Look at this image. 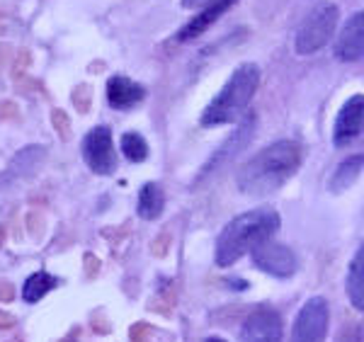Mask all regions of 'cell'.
Returning a JSON list of instances; mask_svg holds the SVG:
<instances>
[{
	"instance_id": "e0dca14e",
	"label": "cell",
	"mask_w": 364,
	"mask_h": 342,
	"mask_svg": "<svg viewBox=\"0 0 364 342\" xmlns=\"http://www.w3.org/2000/svg\"><path fill=\"white\" fill-rule=\"evenodd\" d=\"M44 156H46V151L42 146H29V149L20 151L13 158V163H10L8 178H25V175H32L34 170H37V165L44 161Z\"/></svg>"
},
{
	"instance_id": "cb8c5ba5",
	"label": "cell",
	"mask_w": 364,
	"mask_h": 342,
	"mask_svg": "<svg viewBox=\"0 0 364 342\" xmlns=\"http://www.w3.org/2000/svg\"><path fill=\"white\" fill-rule=\"evenodd\" d=\"M10 299H13V287L0 284V301H10Z\"/></svg>"
},
{
	"instance_id": "2e32d148",
	"label": "cell",
	"mask_w": 364,
	"mask_h": 342,
	"mask_svg": "<svg viewBox=\"0 0 364 342\" xmlns=\"http://www.w3.org/2000/svg\"><path fill=\"white\" fill-rule=\"evenodd\" d=\"M362 170H364V156H362V153H355V156L345 158V161L336 168V173H333L331 190L333 192L348 190V187L355 185V180L362 175Z\"/></svg>"
},
{
	"instance_id": "5bb4252c",
	"label": "cell",
	"mask_w": 364,
	"mask_h": 342,
	"mask_svg": "<svg viewBox=\"0 0 364 342\" xmlns=\"http://www.w3.org/2000/svg\"><path fill=\"white\" fill-rule=\"evenodd\" d=\"M345 289H348L350 304L357 311L364 314V243L357 247L355 257H352L348 267V279H345Z\"/></svg>"
},
{
	"instance_id": "8fae6325",
	"label": "cell",
	"mask_w": 364,
	"mask_h": 342,
	"mask_svg": "<svg viewBox=\"0 0 364 342\" xmlns=\"http://www.w3.org/2000/svg\"><path fill=\"white\" fill-rule=\"evenodd\" d=\"M252 129H255V117L248 114V117H245V122L240 124V127L231 134V137H228L226 144L221 146V149L209 158V163L204 165L202 178H204V175H209V173H214V170H219L221 165L231 161V158L236 156L240 149H245V144H248L250 137H252Z\"/></svg>"
},
{
	"instance_id": "603a6c76",
	"label": "cell",
	"mask_w": 364,
	"mask_h": 342,
	"mask_svg": "<svg viewBox=\"0 0 364 342\" xmlns=\"http://www.w3.org/2000/svg\"><path fill=\"white\" fill-rule=\"evenodd\" d=\"M207 3H211V0H182V8L195 10V8H204Z\"/></svg>"
},
{
	"instance_id": "6da1fadb",
	"label": "cell",
	"mask_w": 364,
	"mask_h": 342,
	"mask_svg": "<svg viewBox=\"0 0 364 342\" xmlns=\"http://www.w3.org/2000/svg\"><path fill=\"white\" fill-rule=\"evenodd\" d=\"M304 151L294 141H277L267 149L250 158L238 170L236 182L238 190L250 197H265L269 192H277L284 182L294 178V173L301 165Z\"/></svg>"
},
{
	"instance_id": "ffe728a7",
	"label": "cell",
	"mask_w": 364,
	"mask_h": 342,
	"mask_svg": "<svg viewBox=\"0 0 364 342\" xmlns=\"http://www.w3.org/2000/svg\"><path fill=\"white\" fill-rule=\"evenodd\" d=\"M151 333L149 323H136V326L132 328V342H146V335Z\"/></svg>"
},
{
	"instance_id": "4fadbf2b",
	"label": "cell",
	"mask_w": 364,
	"mask_h": 342,
	"mask_svg": "<svg viewBox=\"0 0 364 342\" xmlns=\"http://www.w3.org/2000/svg\"><path fill=\"white\" fill-rule=\"evenodd\" d=\"M236 3H238V0H211V3H207L202 8V13H197L185 27L180 29V32H178V41L197 39L199 34L207 32V29L214 25V22L219 20V17L224 15L228 8H233Z\"/></svg>"
},
{
	"instance_id": "4316f807",
	"label": "cell",
	"mask_w": 364,
	"mask_h": 342,
	"mask_svg": "<svg viewBox=\"0 0 364 342\" xmlns=\"http://www.w3.org/2000/svg\"><path fill=\"white\" fill-rule=\"evenodd\" d=\"M13 342H22V340H13Z\"/></svg>"
},
{
	"instance_id": "30bf717a",
	"label": "cell",
	"mask_w": 364,
	"mask_h": 342,
	"mask_svg": "<svg viewBox=\"0 0 364 342\" xmlns=\"http://www.w3.org/2000/svg\"><path fill=\"white\" fill-rule=\"evenodd\" d=\"M364 56V10L348 17L336 41V58L338 61H357Z\"/></svg>"
},
{
	"instance_id": "52a82bcc",
	"label": "cell",
	"mask_w": 364,
	"mask_h": 342,
	"mask_svg": "<svg viewBox=\"0 0 364 342\" xmlns=\"http://www.w3.org/2000/svg\"><path fill=\"white\" fill-rule=\"evenodd\" d=\"M252 262L255 267H260L262 272L272 274V277H291L296 272V257L294 252L289 250L287 245L274 243L272 238L262 240L260 245H255L250 250Z\"/></svg>"
},
{
	"instance_id": "9a60e30c",
	"label": "cell",
	"mask_w": 364,
	"mask_h": 342,
	"mask_svg": "<svg viewBox=\"0 0 364 342\" xmlns=\"http://www.w3.org/2000/svg\"><path fill=\"white\" fill-rule=\"evenodd\" d=\"M163 206H166V192L158 182H146L139 192V216L146 221H154L163 214Z\"/></svg>"
},
{
	"instance_id": "7a4b0ae2",
	"label": "cell",
	"mask_w": 364,
	"mask_h": 342,
	"mask_svg": "<svg viewBox=\"0 0 364 342\" xmlns=\"http://www.w3.org/2000/svg\"><path fill=\"white\" fill-rule=\"evenodd\" d=\"M279 228V214L274 209H252L226 223L216 240V264L231 267L245 252L262 240H269Z\"/></svg>"
},
{
	"instance_id": "83f0119b",
	"label": "cell",
	"mask_w": 364,
	"mask_h": 342,
	"mask_svg": "<svg viewBox=\"0 0 364 342\" xmlns=\"http://www.w3.org/2000/svg\"><path fill=\"white\" fill-rule=\"evenodd\" d=\"M61 342H68V340H61Z\"/></svg>"
},
{
	"instance_id": "7c38bea8",
	"label": "cell",
	"mask_w": 364,
	"mask_h": 342,
	"mask_svg": "<svg viewBox=\"0 0 364 342\" xmlns=\"http://www.w3.org/2000/svg\"><path fill=\"white\" fill-rule=\"evenodd\" d=\"M146 90L127 75H112L107 80V102L114 109H134L139 102H144Z\"/></svg>"
},
{
	"instance_id": "8992f818",
	"label": "cell",
	"mask_w": 364,
	"mask_h": 342,
	"mask_svg": "<svg viewBox=\"0 0 364 342\" xmlns=\"http://www.w3.org/2000/svg\"><path fill=\"white\" fill-rule=\"evenodd\" d=\"M83 158L87 168L97 175H112L117 168V153L112 149L109 127H95L83 139Z\"/></svg>"
},
{
	"instance_id": "484cf974",
	"label": "cell",
	"mask_w": 364,
	"mask_h": 342,
	"mask_svg": "<svg viewBox=\"0 0 364 342\" xmlns=\"http://www.w3.org/2000/svg\"><path fill=\"white\" fill-rule=\"evenodd\" d=\"M207 342H226V340H219V338H211V340H207Z\"/></svg>"
},
{
	"instance_id": "d6986e66",
	"label": "cell",
	"mask_w": 364,
	"mask_h": 342,
	"mask_svg": "<svg viewBox=\"0 0 364 342\" xmlns=\"http://www.w3.org/2000/svg\"><path fill=\"white\" fill-rule=\"evenodd\" d=\"M122 153H124L132 163H141L149 158V144H146V139L141 137V134L129 132L122 137Z\"/></svg>"
},
{
	"instance_id": "7402d4cb",
	"label": "cell",
	"mask_w": 364,
	"mask_h": 342,
	"mask_svg": "<svg viewBox=\"0 0 364 342\" xmlns=\"http://www.w3.org/2000/svg\"><path fill=\"white\" fill-rule=\"evenodd\" d=\"M15 326V318L10 314H5V311H0V330H8Z\"/></svg>"
},
{
	"instance_id": "5b68a950",
	"label": "cell",
	"mask_w": 364,
	"mask_h": 342,
	"mask_svg": "<svg viewBox=\"0 0 364 342\" xmlns=\"http://www.w3.org/2000/svg\"><path fill=\"white\" fill-rule=\"evenodd\" d=\"M328 321H331V311L328 301L323 296L309 299L296 314L294 330H291V342H323L328 333Z\"/></svg>"
},
{
	"instance_id": "d4e9b609",
	"label": "cell",
	"mask_w": 364,
	"mask_h": 342,
	"mask_svg": "<svg viewBox=\"0 0 364 342\" xmlns=\"http://www.w3.org/2000/svg\"><path fill=\"white\" fill-rule=\"evenodd\" d=\"M85 262H87V274H95V269H97V257H92V255H85Z\"/></svg>"
},
{
	"instance_id": "3957f363",
	"label": "cell",
	"mask_w": 364,
	"mask_h": 342,
	"mask_svg": "<svg viewBox=\"0 0 364 342\" xmlns=\"http://www.w3.org/2000/svg\"><path fill=\"white\" fill-rule=\"evenodd\" d=\"M260 85V68L255 63H240L233 70L226 85L219 90L202 114V127H219L240 119L248 109L250 100L255 97V90Z\"/></svg>"
},
{
	"instance_id": "44dd1931",
	"label": "cell",
	"mask_w": 364,
	"mask_h": 342,
	"mask_svg": "<svg viewBox=\"0 0 364 342\" xmlns=\"http://www.w3.org/2000/svg\"><path fill=\"white\" fill-rule=\"evenodd\" d=\"M54 122H56L58 132H61V137H68V119L61 114V112H56V114H54Z\"/></svg>"
},
{
	"instance_id": "277c9868",
	"label": "cell",
	"mask_w": 364,
	"mask_h": 342,
	"mask_svg": "<svg viewBox=\"0 0 364 342\" xmlns=\"http://www.w3.org/2000/svg\"><path fill=\"white\" fill-rule=\"evenodd\" d=\"M338 5L336 3H318L311 13L304 17L296 29L294 49L299 56H311L321 51L331 41L338 27Z\"/></svg>"
},
{
	"instance_id": "ba28073f",
	"label": "cell",
	"mask_w": 364,
	"mask_h": 342,
	"mask_svg": "<svg viewBox=\"0 0 364 342\" xmlns=\"http://www.w3.org/2000/svg\"><path fill=\"white\" fill-rule=\"evenodd\" d=\"M364 132V95H352L348 102L340 107L336 117V127H333V144L345 146L352 139H357Z\"/></svg>"
},
{
	"instance_id": "9c48e42d",
	"label": "cell",
	"mask_w": 364,
	"mask_h": 342,
	"mask_svg": "<svg viewBox=\"0 0 364 342\" xmlns=\"http://www.w3.org/2000/svg\"><path fill=\"white\" fill-rule=\"evenodd\" d=\"M243 342H282V318L274 309H257L245 318Z\"/></svg>"
},
{
	"instance_id": "ac0fdd59",
	"label": "cell",
	"mask_w": 364,
	"mask_h": 342,
	"mask_svg": "<svg viewBox=\"0 0 364 342\" xmlns=\"http://www.w3.org/2000/svg\"><path fill=\"white\" fill-rule=\"evenodd\" d=\"M58 284L56 277H51L49 272H34L22 287V296H25L27 304H37L39 299L44 296L46 292H51Z\"/></svg>"
}]
</instances>
